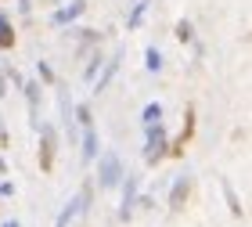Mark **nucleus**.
Instances as JSON below:
<instances>
[{
	"instance_id": "obj_1",
	"label": "nucleus",
	"mask_w": 252,
	"mask_h": 227,
	"mask_svg": "<svg viewBox=\"0 0 252 227\" xmlns=\"http://www.w3.org/2000/svg\"><path fill=\"white\" fill-rule=\"evenodd\" d=\"M7 43H15V32H11L7 26H0V47H7Z\"/></svg>"
},
{
	"instance_id": "obj_2",
	"label": "nucleus",
	"mask_w": 252,
	"mask_h": 227,
	"mask_svg": "<svg viewBox=\"0 0 252 227\" xmlns=\"http://www.w3.org/2000/svg\"><path fill=\"white\" fill-rule=\"evenodd\" d=\"M177 36H180V40H188V36H191V26H184V22H180V26H177Z\"/></svg>"
}]
</instances>
